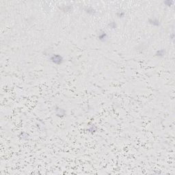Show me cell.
Wrapping results in <instances>:
<instances>
[{"label": "cell", "instance_id": "6da1fadb", "mask_svg": "<svg viewBox=\"0 0 175 175\" xmlns=\"http://www.w3.org/2000/svg\"><path fill=\"white\" fill-rule=\"evenodd\" d=\"M49 61L55 65H61L64 61L63 56L58 53H53L49 56Z\"/></svg>", "mask_w": 175, "mask_h": 175}, {"label": "cell", "instance_id": "7a4b0ae2", "mask_svg": "<svg viewBox=\"0 0 175 175\" xmlns=\"http://www.w3.org/2000/svg\"><path fill=\"white\" fill-rule=\"evenodd\" d=\"M97 38L101 43H105L108 40V34L105 30H101L97 34Z\"/></svg>", "mask_w": 175, "mask_h": 175}, {"label": "cell", "instance_id": "3957f363", "mask_svg": "<svg viewBox=\"0 0 175 175\" xmlns=\"http://www.w3.org/2000/svg\"><path fill=\"white\" fill-rule=\"evenodd\" d=\"M147 22L149 25L153 26V27H156V28L159 27L161 24V21H160L158 18L155 17V16H153V17L149 18V19H148Z\"/></svg>", "mask_w": 175, "mask_h": 175}, {"label": "cell", "instance_id": "277c9868", "mask_svg": "<svg viewBox=\"0 0 175 175\" xmlns=\"http://www.w3.org/2000/svg\"><path fill=\"white\" fill-rule=\"evenodd\" d=\"M166 55V50L165 49H159L158 50H157L155 52V55L156 57H158V58H161V57H163L165 55Z\"/></svg>", "mask_w": 175, "mask_h": 175}, {"label": "cell", "instance_id": "5b68a950", "mask_svg": "<svg viewBox=\"0 0 175 175\" xmlns=\"http://www.w3.org/2000/svg\"><path fill=\"white\" fill-rule=\"evenodd\" d=\"M84 11L88 14L93 15V16H95L96 13V11L95 8H93V7H90V6H87V7H86L84 8Z\"/></svg>", "mask_w": 175, "mask_h": 175}, {"label": "cell", "instance_id": "8992f818", "mask_svg": "<svg viewBox=\"0 0 175 175\" xmlns=\"http://www.w3.org/2000/svg\"><path fill=\"white\" fill-rule=\"evenodd\" d=\"M97 130H98V127H97L95 124L91 123V122L89 123L88 128V129H87V131H88L89 133H90V134H95V133H96V132L97 131Z\"/></svg>", "mask_w": 175, "mask_h": 175}, {"label": "cell", "instance_id": "52a82bcc", "mask_svg": "<svg viewBox=\"0 0 175 175\" xmlns=\"http://www.w3.org/2000/svg\"><path fill=\"white\" fill-rule=\"evenodd\" d=\"M55 111H56V115L58 117L62 118V117H64L65 115H66V112H65L64 109L60 108V107H57Z\"/></svg>", "mask_w": 175, "mask_h": 175}, {"label": "cell", "instance_id": "ba28073f", "mask_svg": "<svg viewBox=\"0 0 175 175\" xmlns=\"http://www.w3.org/2000/svg\"><path fill=\"white\" fill-rule=\"evenodd\" d=\"M116 15L118 19H122L125 16V12L122 10H118L116 13Z\"/></svg>", "mask_w": 175, "mask_h": 175}, {"label": "cell", "instance_id": "9c48e42d", "mask_svg": "<svg viewBox=\"0 0 175 175\" xmlns=\"http://www.w3.org/2000/svg\"><path fill=\"white\" fill-rule=\"evenodd\" d=\"M107 26H108V28H110V30H115V29L117 28L118 25H117L116 21H110V23H109Z\"/></svg>", "mask_w": 175, "mask_h": 175}, {"label": "cell", "instance_id": "30bf717a", "mask_svg": "<svg viewBox=\"0 0 175 175\" xmlns=\"http://www.w3.org/2000/svg\"><path fill=\"white\" fill-rule=\"evenodd\" d=\"M163 4L167 7H171L174 4V1H173V0H165L163 2Z\"/></svg>", "mask_w": 175, "mask_h": 175}]
</instances>
